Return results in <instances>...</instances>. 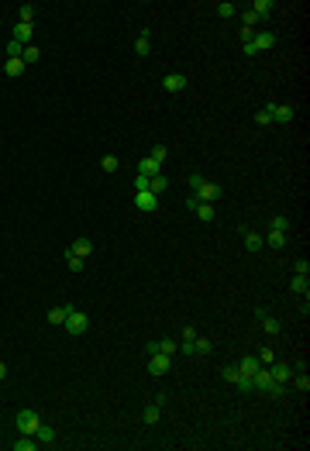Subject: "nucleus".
I'll use <instances>...</instances> for the list:
<instances>
[{
	"label": "nucleus",
	"instance_id": "nucleus-1",
	"mask_svg": "<svg viewBox=\"0 0 310 451\" xmlns=\"http://www.w3.org/2000/svg\"><path fill=\"white\" fill-rule=\"evenodd\" d=\"M62 327L73 334V337H79V334L90 331V317L83 314L79 307H73V303H69V314H66V324H62Z\"/></svg>",
	"mask_w": 310,
	"mask_h": 451
},
{
	"label": "nucleus",
	"instance_id": "nucleus-2",
	"mask_svg": "<svg viewBox=\"0 0 310 451\" xmlns=\"http://www.w3.org/2000/svg\"><path fill=\"white\" fill-rule=\"evenodd\" d=\"M14 424H18L21 434H35L38 431V424H41V417H38V410H18Z\"/></svg>",
	"mask_w": 310,
	"mask_h": 451
},
{
	"label": "nucleus",
	"instance_id": "nucleus-3",
	"mask_svg": "<svg viewBox=\"0 0 310 451\" xmlns=\"http://www.w3.org/2000/svg\"><path fill=\"white\" fill-rule=\"evenodd\" d=\"M193 196L200 200V203H214V200L221 196V186H217V183H211V179H203V183L193 190Z\"/></svg>",
	"mask_w": 310,
	"mask_h": 451
},
{
	"label": "nucleus",
	"instance_id": "nucleus-4",
	"mask_svg": "<svg viewBox=\"0 0 310 451\" xmlns=\"http://www.w3.org/2000/svg\"><path fill=\"white\" fill-rule=\"evenodd\" d=\"M135 207L141 214H152L155 207H159V196H155L152 190H135Z\"/></svg>",
	"mask_w": 310,
	"mask_h": 451
},
{
	"label": "nucleus",
	"instance_id": "nucleus-5",
	"mask_svg": "<svg viewBox=\"0 0 310 451\" xmlns=\"http://www.w3.org/2000/svg\"><path fill=\"white\" fill-rule=\"evenodd\" d=\"M252 389H259V392H266V396H269V389H272V372H269V365H262V369L252 375Z\"/></svg>",
	"mask_w": 310,
	"mask_h": 451
},
{
	"label": "nucleus",
	"instance_id": "nucleus-6",
	"mask_svg": "<svg viewBox=\"0 0 310 451\" xmlns=\"http://www.w3.org/2000/svg\"><path fill=\"white\" fill-rule=\"evenodd\" d=\"M186 73H169V76H162V90H169V93H179V90H186Z\"/></svg>",
	"mask_w": 310,
	"mask_h": 451
},
{
	"label": "nucleus",
	"instance_id": "nucleus-7",
	"mask_svg": "<svg viewBox=\"0 0 310 451\" xmlns=\"http://www.w3.org/2000/svg\"><path fill=\"white\" fill-rule=\"evenodd\" d=\"M148 372L152 375H166L169 372V355H162V352L148 355Z\"/></svg>",
	"mask_w": 310,
	"mask_h": 451
},
{
	"label": "nucleus",
	"instance_id": "nucleus-8",
	"mask_svg": "<svg viewBox=\"0 0 310 451\" xmlns=\"http://www.w3.org/2000/svg\"><path fill=\"white\" fill-rule=\"evenodd\" d=\"M269 110H272V121H276V124H290L293 121V107L290 103H269Z\"/></svg>",
	"mask_w": 310,
	"mask_h": 451
},
{
	"label": "nucleus",
	"instance_id": "nucleus-9",
	"mask_svg": "<svg viewBox=\"0 0 310 451\" xmlns=\"http://www.w3.org/2000/svg\"><path fill=\"white\" fill-rule=\"evenodd\" d=\"M269 372H272V382H283V386H286V382L293 379V372H296V369H293V365H279V362H272Z\"/></svg>",
	"mask_w": 310,
	"mask_h": 451
},
{
	"label": "nucleus",
	"instance_id": "nucleus-10",
	"mask_svg": "<svg viewBox=\"0 0 310 451\" xmlns=\"http://www.w3.org/2000/svg\"><path fill=\"white\" fill-rule=\"evenodd\" d=\"M259 369H262V362H259V358H255V355H245V358H241V362H238V372L245 375V379H252V375L259 372Z\"/></svg>",
	"mask_w": 310,
	"mask_h": 451
},
{
	"label": "nucleus",
	"instance_id": "nucleus-11",
	"mask_svg": "<svg viewBox=\"0 0 310 451\" xmlns=\"http://www.w3.org/2000/svg\"><path fill=\"white\" fill-rule=\"evenodd\" d=\"M159 173H162V165H159V162H155L152 155H148V158H141V162H138V176L152 179V176H159Z\"/></svg>",
	"mask_w": 310,
	"mask_h": 451
},
{
	"label": "nucleus",
	"instance_id": "nucleus-12",
	"mask_svg": "<svg viewBox=\"0 0 310 451\" xmlns=\"http://www.w3.org/2000/svg\"><path fill=\"white\" fill-rule=\"evenodd\" d=\"M35 441H38V448H48V444H56V431H52L48 424H38V431H35Z\"/></svg>",
	"mask_w": 310,
	"mask_h": 451
},
{
	"label": "nucleus",
	"instance_id": "nucleus-13",
	"mask_svg": "<svg viewBox=\"0 0 310 451\" xmlns=\"http://www.w3.org/2000/svg\"><path fill=\"white\" fill-rule=\"evenodd\" d=\"M90 252H93V241H90V238H76V241L69 245V255H79V258H86V255H90Z\"/></svg>",
	"mask_w": 310,
	"mask_h": 451
},
{
	"label": "nucleus",
	"instance_id": "nucleus-14",
	"mask_svg": "<svg viewBox=\"0 0 310 451\" xmlns=\"http://www.w3.org/2000/svg\"><path fill=\"white\" fill-rule=\"evenodd\" d=\"M31 35H35V24H14V41H21V45H28L31 41Z\"/></svg>",
	"mask_w": 310,
	"mask_h": 451
},
{
	"label": "nucleus",
	"instance_id": "nucleus-15",
	"mask_svg": "<svg viewBox=\"0 0 310 451\" xmlns=\"http://www.w3.org/2000/svg\"><path fill=\"white\" fill-rule=\"evenodd\" d=\"M159 413H162V407H159V403H148V407L141 410V424H148V427L159 424Z\"/></svg>",
	"mask_w": 310,
	"mask_h": 451
},
{
	"label": "nucleus",
	"instance_id": "nucleus-16",
	"mask_svg": "<svg viewBox=\"0 0 310 451\" xmlns=\"http://www.w3.org/2000/svg\"><path fill=\"white\" fill-rule=\"evenodd\" d=\"M135 52H138V59H145L148 52H152V41H148V31H141L135 38Z\"/></svg>",
	"mask_w": 310,
	"mask_h": 451
},
{
	"label": "nucleus",
	"instance_id": "nucleus-17",
	"mask_svg": "<svg viewBox=\"0 0 310 451\" xmlns=\"http://www.w3.org/2000/svg\"><path fill=\"white\" fill-rule=\"evenodd\" d=\"M66 314H69V303H66V307H56V310H48V324H52V327H62V324H66Z\"/></svg>",
	"mask_w": 310,
	"mask_h": 451
},
{
	"label": "nucleus",
	"instance_id": "nucleus-18",
	"mask_svg": "<svg viewBox=\"0 0 310 451\" xmlns=\"http://www.w3.org/2000/svg\"><path fill=\"white\" fill-rule=\"evenodd\" d=\"M255 48H259V52H266V48H272V45H276V35H272V31H262V35H255Z\"/></svg>",
	"mask_w": 310,
	"mask_h": 451
},
{
	"label": "nucleus",
	"instance_id": "nucleus-19",
	"mask_svg": "<svg viewBox=\"0 0 310 451\" xmlns=\"http://www.w3.org/2000/svg\"><path fill=\"white\" fill-rule=\"evenodd\" d=\"M290 290H293V293H303V296H307L310 293V279H307V275H293V279H290Z\"/></svg>",
	"mask_w": 310,
	"mask_h": 451
},
{
	"label": "nucleus",
	"instance_id": "nucleus-20",
	"mask_svg": "<svg viewBox=\"0 0 310 451\" xmlns=\"http://www.w3.org/2000/svg\"><path fill=\"white\" fill-rule=\"evenodd\" d=\"M35 11H38L35 4H21L18 7V21L21 24H31V21H35Z\"/></svg>",
	"mask_w": 310,
	"mask_h": 451
},
{
	"label": "nucleus",
	"instance_id": "nucleus-21",
	"mask_svg": "<svg viewBox=\"0 0 310 451\" xmlns=\"http://www.w3.org/2000/svg\"><path fill=\"white\" fill-rule=\"evenodd\" d=\"M166 186H169V179H166V173H159V176H152V179H148V190H152L155 196H159V193H166Z\"/></svg>",
	"mask_w": 310,
	"mask_h": 451
},
{
	"label": "nucleus",
	"instance_id": "nucleus-22",
	"mask_svg": "<svg viewBox=\"0 0 310 451\" xmlns=\"http://www.w3.org/2000/svg\"><path fill=\"white\" fill-rule=\"evenodd\" d=\"M4 73H7L11 79L21 76V73H24V59H7V62H4Z\"/></svg>",
	"mask_w": 310,
	"mask_h": 451
},
{
	"label": "nucleus",
	"instance_id": "nucleus-23",
	"mask_svg": "<svg viewBox=\"0 0 310 451\" xmlns=\"http://www.w3.org/2000/svg\"><path fill=\"white\" fill-rule=\"evenodd\" d=\"M193 214L200 217L203 224H211V220H214V203H196V207H193Z\"/></svg>",
	"mask_w": 310,
	"mask_h": 451
},
{
	"label": "nucleus",
	"instance_id": "nucleus-24",
	"mask_svg": "<svg viewBox=\"0 0 310 451\" xmlns=\"http://www.w3.org/2000/svg\"><path fill=\"white\" fill-rule=\"evenodd\" d=\"M272 7H276L272 0H255V4H252V11L259 14V21H262V18H269V14H272Z\"/></svg>",
	"mask_w": 310,
	"mask_h": 451
},
{
	"label": "nucleus",
	"instance_id": "nucleus-25",
	"mask_svg": "<svg viewBox=\"0 0 310 451\" xmlns=\"http://www.w3.org/2000/svg\"><path fill=\"white\" fill-rule=\"evenodd\" d=\"M21 59H24V66H28V62H38L41 59V48H38V45H24Z\"/></svg>",
	"mask_w": 310,
	"mask_h": 451
},
{
	"label": "nucleus",
	"instance_id": "nucleus-26",
	"mask_svg": "<svg viewBox=\"0 0 310 451\" xmlns=\"http://www.w3.org/2000/svg\"><path fill=\"white\" fill-rule=\"evenodd\" d=\"M159 352H162V355H169V358H173V355L179 352V345H176L173 337H159Z\"/></svg>",
	"mask_w": 310,
	"mask_h": 451
},
{
	"label": "nucleus",
	"instance_id": "nucleus-27",
	"mask_svg": "<svg viewBox=\"0 0 310 451\" xmlns=\"http://www.w3.org/2000/svg\"><path fill=\"white\" fill-rule=\"evenodd\" d=\"M245 248H248V252H262V238L252 235V231H245Z\"/></svg>",
	"mask_w": 310,
	"mask_h": 451
},
{
	"label": "nucleus",
	"instance_id": "nucleus-28",
	"mask_svg": "<svg viewBox=\"0 0 310 451\" xmlns=\"http://www.w3.org/2000/svg\"><path fill=\"white\" fill-rule=\"evenodd\" d=\"M269 245L279 252V248H286V231H269Z\"/></svg>",
	"mask_w": 310,
	"mask_h": 451
},
{
	"label": "nucleus",
	"instance_id": "nucleus-29",
	"mask_svg": "<svg viewBox=\"0 0 310 451\" xmlns=\"http://www.w3.org/2000/svg\"><path fill=\"white\" fill-rule=\"evenodd\" d=\"M193 352H196V355H211V352H214V345L207 341V337H200V334H196V341H193Z\"/></svg>",
	"mask_w": 310,
	"mask_h": 451
},
{
	"label": "nucleus",
	"instance_id": "nucleus-30",
	"mask_svg": "<svg viewBox=\"0 0 310 451\" xmlns=\"http://www.w3.org/2000/svg\"><path fill=\"white\" fill-rule=\"evenodd\" d=\"M262 327H266V334H279V331H283V324H279L276 317H269V314L262 317Z\"/></svg>",
	"mask_w": 310,
	"mask_h": 451
},
{
	"label": "nucleus",
	"instance_id": "nucleus-31",
	"mask_svg": "<svg viewBox=\"0 0 310 451\" xmlns=\"http://www.w3.org/2000/svg\"><path fill=\"white\" fill-rule=\"evenodd\" d=\"M293 386H296V392H307V389H310L307 372H293Z\"/></svg>",
	"mask_w": 310,
	"mask_h": 451
},
{
	"label": "nucleus",
	"instance_id": "nucleus-32",
	"mask_svg": "<svg viewBox=\"0 0 310 451\" xmlns=\"http://www.w3.org/2000/svg\"><path fill=\"white\" fill-rule=\"evenodd\" d=\"M217 14H221V18H234V14H238V4H231V0L217 4Z\"/></svg>",
	"mask_w": 310,
	"mask_h": 451
},
{
	"label": "nucleus",
	"instance_id": "nucleus-33",
	"mask_svg": "<svg viewBox=\"0 0 310 451\" xmlns=\"http://www.w3.org/2000/svg\"><path fill=\"white\" fill-rule=\"evenodd\" d=\"M21 52H24V45H21V41H7V59H21Z\"/></svg>",
	"mask_w": 310,
	"mask_h": 451
},
{
	"label": "nucleus",
	"instance_id": "nucleus-34",
	"mask_svg": "<svg viewBox=\"0 0 310 451\" xmlns=\"http://www.w3.org/2000/svg\"><path fill=\"white\" fill-rule=\"evenodd\" d=\"M66 265H69V272H83V258L79 255H69V252H66Z\"/></svg>",
	"mask_w": 310,
	"mask_h": 451
},
{
	"label": "nucleus",
	"instance_id": "nucleus-35",
	"mask_svg": "<svg viewBox=\"0 0 310 451\" xmlns=\"http://www.w3.org/2000/svg\"><path fill=\"white\" fill-rule=\"evenodd\" d=\"M241 21H245V28H248V31H252L255 24H259V14H255L252 7H248V11H241Z\"/></svg>",
	"mask_w": 310,
	"mask_h": 451
},
{
	"label": "nucleus",
	"instance_id": "nucleus-36",
	"mask_svg": "<svg viewBox=\"0 0 310 451\" xmlns=\"http://www.w3.org/2000/svg\"><path fill=\"white\" fill-rule=\"evenodd\" d=\"M255 358H259L262 365H272V362H276V352H272V348H259V355H255Z\"/></svg>",
	"mask_w": 310,
	"mask_h": 451
},
{
	"label": "nucleus",
	"instance_id": "nucleus-37",
	"mask_svg": "<svg viewBox=\"0 0 310 451\" xmlns=\"http://www.w3.org/2000/svg\"><path fill=\"white\" fill-rule=\"evenodd\" d=\"M221 375H224V379H228V382H238V365H224V369H221Z\"/></svg>",
	"mask_w": 310,
	"mask_h": 451
},
{
	"label": "nucleus",
	"instance_id": "nucleus-38",
	"mask_svg": "<svg viewBox=\"0 0 310 451\" xmlns=\"http://www.w3.org/2000/svg\"><path fill=\"white\" fill-rule=\"evenodd\" d=\"M117 165H121V162H117L114 155H104V158H100V169H107V173H114Z\"/></svg>",
	"mask_w": 310,
	"mask_h": 451
},
{
	"label": "nucleus",
	"instance_id": "nucleus-39",
	"mask_svg": "<svg viewBox=\"0 0 310 451\" xmlns=\"http://www.w3.org/2000/svg\"><path fill=\"white\" fill-rule=\"evenodd\" d=\"M269 228H272V231H286V228H290V220L279 214V217H272V224H269Z\"/></svg>",
	"mask_w": 310,
	"mask_h": 451
},
{
	"label": "nucleus",
	"instance_id": "nucleus-40",
	"mask_svg": "<svg viewBox=\"0 0 310 451\" xmlns=\"http://www.w3.org/2000/svg\"><path fill=\"white\" fill-rule=\"evenodd\" d=\"M293 269H296V275H307L310 272V262H307V258H296V262H293Z\"/></svg>",
	"mask_w": 310,
	"mask_h": 451
},
{
	"label": "nucleus",
	"instance_id": "nucleus-41",
	"mask_svg": "<svg viewBox=\"0 0 310 451\" xmlns=\"http://www.w3.org/2000/svg\"><path fill=\"white\" fill-rule=\"evenodd\" d=\"M152 158L162 165V162H166V145H152Z\"/></svg>",
	"mask_w": 310,
	"mask_h": 451
},
{
	"label": "nucleus",
	"instance_id": "nucleus-42",
	"mask_svg": "<svg viewBox=\"0 0 310 451\" xmlns=\"http://www.w3.org/2000/svg\"><path fill=\"white\" fill-rule=\"evenodd\" d=\"M255 121H259V124H272V110L269 107H262V110L255 114Z\"/></svg>",
	"mask_w": 310,
	"mask_h": 451
},
{
	"label": "nucleus",
	"instance_id": "nucleus-43",
	"mask_svg": "<svg viewBox=\"0 0 310 451\" xmlns=\"http://www.w3.org/2000/svg\"><path fill=\"white\" fill-rule=\"evenodd\" d=\"M241 48H245V55H259V48H255V41H252V38L241 41Z\"/></svg>",
	"mask_w": 310,
	"mask_h": 451
},
{
	"label": "nucleus",
	"instance_id": "nucleus-44",
	"mask_svg": "<svg viewBox=\"0 0 310 451\" xmlns=\"http://www.w3.org/2000/svg\"><path fill=\"white\" fill-rule=\"evenodd\" d=\"M145 352H148V355H155V352H159V337H152V341L145 345Z\"/></svg>",
	"mask_w": 310,
	"mask_h": 451
},
{
	"label": "nucleus",
	"instance_id": "nucleus-45",
	"mask_svg": "<svg viewBox=\"0 0 310 451\" xmlns=\"http://www.w3.org/2000/svg\"><path fill=\"white\" fill-rule=\"evenodd\" d=\"M200 183H203V176H200V173H193V176H190V190H196Z\"/></svg>",
	"mask_w": 310,
	"mask_h": 451
},
{
	"label": "nucleus",
	"instance_id": "nucleus-46",
	"mask_svg": "<svg viewBox=\"0 0 310 451\" xmlns=\"http://www.w3.org/2000/svg\"><path fill=\"white\" fill-rule=\"evenodd\" d=\"M4 379H7V365L0 362V382H4Z\"/></svg>",
	"mask_w": 310,
	"mask_h": 451
}]
</instances>
